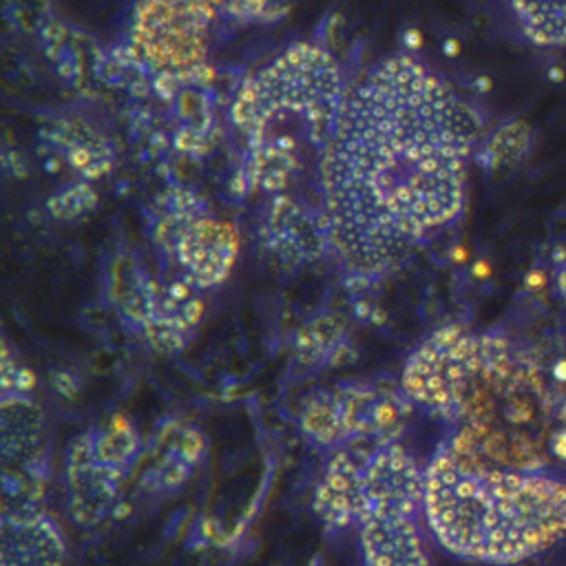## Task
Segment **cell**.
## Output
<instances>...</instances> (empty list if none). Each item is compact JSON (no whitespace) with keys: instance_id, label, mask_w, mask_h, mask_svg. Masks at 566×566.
Masks as SVG:
<instances>
[{"instance_id":"cell-1","label":"cell","mask_w":566,"mask_h":566,"mask_svg":"<svg viewBox=\"0 0 566 566\" xmlns=\"http://www.w3.org/2000/svg\"><path fill=\"white\" fill-rule=\"evenodd\" d=\"M480 122L438 69L409 51L347 84L316 168L330 255L352 279L392 273L461 220Z\"/></svg>"},{"instance_id":"cell-11","label":"cell","mask_w":566,"mask_h":566,"mask_svg":"<svg viewBox=\"0 0 566 566\" xmlns=\"http://www.w3.org/2000/svg\"><path fill=\"white\" fill-rule=\"evenodd\" d=\"M199 319H202V301L198 288L182 282L180 277L158 282L153 306L142 334L155 352L173 354L195 337Z\"/></svg>"},{"instance_id":"cell-17","label":"cell","mask_w":566,"mask_h":566,"mask_svg":"<svg viewBox=\"0 0 566 566\" xmlns=\"http://www.w3.org/2000/svg\"><path fill=\"white\" fill-rule=\"evenodd\" d=\"M558 288H560V294L566 299V264L560 268L558 273Z\"/></svg>"},{"instance_id":"cell-9","label":"cell","mask_w":566,"mask_h":566,"mask_svg":"<svg viewBox=\"0 0 566 566\" xmlns=\"http://www.w3.org/2000/svg\"><path fill=\"white\" fill-rule=\"evenodd\" d=\"M206 454V438L198 427L162 425L155 430L149 462L142 471L140 487L149 496H173L180 492Z\"/></svg>"},{"instance_id":"cell-12","label":"cell","mask_w":566,"mask_h":566,"mask_svg":"<svg viewBox=\"0 0 566 566\" xmlns=\"http://www.w3.org/2000/svg\"><path fill=\"white\" fill-rule=\"evenodd\" d=\"M3 469L47 461L44 418L35 396H3Z\"/></svg>"},{"instance_id":"cell-13","label":"cell","mask_w":566,"mask_h":566,"mask_svg":"<svg viewBox=\"0 0 566 566\" xmlns=\"http://www.w3.org/2000/svg\"><path fill=\"white\" fill-rule=\"evenodd\" d=\"M89 447L100 462L127 478L144 458V440L140 430L127 416H113L84 431Z\"/></svg>"},{"instance_id":"cell-10","label":"cell","mask_w":566,"mask_h":566,"mask_svg":"<svg viewBox=\"0 0 566 566\" xmlns=\"http://www.w3.org/2000/svg\"><path fill=\"white\" fill-rule=\"evenodd\" d=\"M421 516H368L359 524L365 566H431Z\"/></svg>"},{"instance_id":"cell-15","label":"cell","mask_w":566,"mask_h":566,"mask_svg":"<svg viewBox=\"0 0 566 566\" xmlns=\"http://www.w3.org/2000/svg\"><path fill=\"white\" fill-rule=\"evenodd\" d=\"M350 352V338L343 325L332 319H316L299 332L294 359L306 369L334 368Z\"/></svg>"},{"instance_id":"cell-7","label":"cell","mask_w":566,"mask_h":566,"mask_svg":"<svg viewBox=\"0 0 566 566\" xmlns=\"http://www.w3.org/2000/svg\"><path fill=\"white\" fill-rule=\"evenodd\" d=\"M3 566H69L60 527L43 505L3 507Z\"/></svg>"},{"instance_id":"cell-16","label":"cell","mask_w":566,"mask_h":566,"mask_svg":"<svg viewBox=\"0 0 566 566\" xmlns=\"http://www.w3.org/2000/svg\"><path fill=\"white\" fill-rule=\"evenodd\" d=\"M35 376L18 356L12 354L4 343L3 354V396H34Z\"/></svg>"},{"instance_id":"cell-5","label":"cell","mask_w":566,"mask_h":566,"mask_svg":"<svg viewBox=\"0 0 566 566\" xmlns=\"http://www.w3.org/2000/svg\"><path fill=\"white\" fill-rule=\"evenodd\" d=\"M425 467L399 443L372 445L363 462V518L421 516ZM361 518V520H363Z\"/></svg>"},{"instance_id":"cell-14","label":"cell","mask_w":566,"mask_h":566,"mask_svg":"<svg viewBox=\"0 0 566 566\" xmlns=\"http://www.w3.org/2000/svg\"><path fill=\"white\" fill-rule=\"evenodd\" d=\"M524 38L540 47H566V0H505Z\"/></svg>"},{"instance_id":"cell-8","label":"cell","mask_w":566,"mask_h":566,"mask_svg":"<svg viewBox=\"0 0 566 566\" xmlns=\"http://www.w3.org/2000/svg\"><path fill=\"white\" fill-rule=\"evenodd\" d=\"M369 449L359 445L332 452L314 492V511L328 531H347L363 518V462Z\"/></svg>"},{"instance_id":"cell-2","label":"cell","mask_w":566,"mask_h":566,"mask_svg":"<svg viewBox=\"0 0 566 566\" xmlns=\"http://www.w3.org/2000/svg\"><path fill=\"white\" fill-rule=\"evenodd\" d=\"M423 520L456 558L518 564L566 538V474L487 461L447 438L425 467Z\"/></svg>"},{"instance_id":"cell-6","label":"cell","mask_w":566,"mask_h":566,"mask_svg":"<svg viewBox=\"0 0 566 566\" xmlns=\"http://www.w3.org/2000/svg\"><path fill=\"white\" fill-rule=\"evenodd\" d=\"M122 483L124 476L97 461L84 434L66 449L62 489L66 511L78 527L93 529L105 523L118 505Z\"/></svg>"},{"instance_id":"cell-4","label":"cell","mask_w":566,"mask_h":566,"mask_svg":"<svg viewBox=\"0 0 566 566\" xmlns=\"http://www.w3.org/2000/svg\"><path fill=\"white\" fill-rule=\"evenodd\" d=\"M155 244L177 277L199 292L229 279L239 252L237 235L198 195H168L159 202L153 226Z\"/></svg>"},{"instance_id":"cell-3","label":"cell","mask_w":566,"mask_h":566,"mask_svg":"<svg viewBox=\"0 0 566 566\" xmlns=\"http://www.w3.org/2000/svg\"><path fill=\"white\" fill-rule=\"evenodd\" d=\"M257 0H136L118 51L155 89H184L204 75L217 35L248 20Z\"/></svg>"}]
</instances>
